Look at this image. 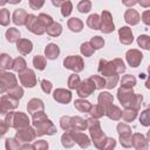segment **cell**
I'll return each mask as SVG.
<instances>
[{
    "label": "cell",
    "mask_w": 150,
    "mask_h": 150,
    "mask_svg": "<svg viewBox=\"0 0 150 150\" xmlns=\"http://www.w3.org/2000/svg\"><path fill=\"white\" fill-rule=\"evenodd\" d=\"M75 105H76L77 109H80V110H82V111L88 110V109L90 108V104H89L88 102H86V101H81V100L76 101V102H75Z\"/></svg>",
    "instance_id": "obj_34"
},
{
    "label": "cell",
    "mask_w": 150,
    "mask_h": 150,
    "mask_svg": "<svg viewBox=\"0 0 150 150\" xmlns=\"http://www.w3.org/2000/svg\"><path fill=\"white\" fill-rule=\"evenodd\" d=\"M91 7V2L90 1H81L79 5H77V9L81 12V13H87L89 12Z\"/></svg>",
    "instance_id": "obj_26"
},
{
    "label": "cell",
    "mask_w": 150,
    "mask_h": 150,
    "mask_svg": "<svg viewBox=\"0 0 150 150\" xmlns=\"http://www.w3.org/2000/svg\"><path fill=\"white\" fill-rule=\"evenodd\" d=\"M136 116V112L134 110H125L124 114H123V117L125 121H130V120H134Z\"/></svg>",
    "instance_id": "obj_38"
},
{
    "label": "cell",
    "mask_w": 150,
    "mask_h": 150,
    "mask_svg": "<svg viewBox=\"0 0 150 150\" xmlns=\"http://www.w3.org/2000/svg\"><path fill=\"white\" fill-rule=\"evenodd\" d=\"M33 63H34V66H35L38 69H43V68H45V66H46L45 59H43L42 56H40V55H38V56H35V57H34Z\"/></svg>",
    "instance_id": "obj_28"
},
{
    "label": "cell",
    "mask_w": 150,
    "mask_h": 150,
    "mask_svg": "<svg viewBox=\"0 0 150 150\" xmlns=\"http://www.w3.org/2000/svg\"><path fill=\"white\" fill-rule=\"evenodd\" d=\"M54 98H55L56 101L61 102V103H67V102L70 101L71 95H70L69 91H67V90H64V89H57V90H55V93H54Z\"/></svg>",
    "instance_id": "obj_7"
},
{
    "label": "cell",
    "mask_w": 150,
    "mask_h": 150,
    "mask_svg": "<svg viewBox=\"0 0 150 150\" xmlns=\"http://www.w3.org/2000/svg\"><path fill=\"white\" fill-rule=\"evenodd\" d=\"M43 1H34V0H30L29 1V6L33 8V9H39L40 7L43 6Z\"/></svg>",
    "instance_id": "obj_41"
},
{
    "label": "cell",
    "mask_w": 150,
    "mask_h": 150,
    "mask_svg": "<svg viewBox=\"0 0 150 150\" xmlns=\"http://www.w3.org/2000/svg\"><path fill=\"white\" fill-rule=\"evenodd\" d=\"M141 122L143 125H149L150 124V110H145L142 116H141Z\"/></svg>",
    "instance_id": "obj_35"
},
{
    "label": "cell",
    "mask_w": 150,
    "mask_h": 150,
    "mask_svg": "<svg viewBox=\"0 0 150 150\" xmlns=\"http://www.w3.org/2000/svg\"><path fill=\"white\" fill-rule=\"evenodd\" d=\"M81 52H82V54H84V56H90L94 53V48L91 47V45L89 42H86L81 46Z\"/></svg>",
    "instance_id": "obj_24"
},
{
    "label": "cell",
    "mask_w": 150,
    "mask_h": 150,
    "mask_svg": "<svg viewBox=\"0 0 150 150\" xmlns=\"http://www.w3.org/2000/svg\"><path fill=\"white\" fill-rule=\"evenodd\" d=\"M71 125L75 128V129H80V130H83V129H86V127H87V123H86V121H83L82 118H80V117H74V118H71Z\"/></svg>",
    "instance_id": "obj_21"
},
{
    "label": "cell",
    "mask_w": 150,
    "mask_h": 150,
    "mask_svg": "<svg viewBox=\"0 0 150 150\" xmlns=\"http://www.w3.org/2000/svg\"><path fill=\"white\" fill-rule=\"evenodd\" d=\"M94 84L95 83H93L90 79L87 80V81H84L83 83H81V86L79 87V90H77L79 91V95L80 96H83V97L90 95L93 93V90L96 89V86H94Z\"/></svg>",
    "instance_id": "obj_4"
},
{
    "label": "cell",
    "mask_w": 150,
    "mask_h": 150,
    "mask_svg": "<svg viewBox=\"0 0 150 150\" xmlns=\"http://www.w3.org/2000/svg\"><path fill=\"white\" fill-rule=\"evenodd\" d=\"M25 66H26V62L23 61V59H22V57H19V59H16V60L14 61L13 69L16 70V71H20V70H22V69L25 68Z\"/></svg>",
    "instance_id": "obj_29"
},
{
    "label": "cell",
    "mask_w": 150,
    "mask_h": 150,
    "mask_svg": "<svg viewBox=\"0 0 150 150\" xmlns=\"http://www.w3.org/2000/svg\"><path fill=\"white\" fill-rule=\"evenodd\" d=\"M118 33H120L121 42L128 45V43H130L132 41V33H131V30H130L129 27H122Z\"/></svg>",
    "instance_id": "obj_8"
},
{
    "label": "cell",
    "mask_w": 150,
    "mask_h": 150,
    "mask_svg": "<svg viewBox=\"0 0 150 150\" xmlns=\"http://www.w3.org/2000/svg\"><path fill=\"white\" fill-rule=\"evenodd\" d=\"M64 67L69 68V69H73L75 71H80L83 69V63H82V60L81 57L79 56H69L64 60Z\"/></svg>",
    "instance_id": "obj_2"
},
{
    "label": "cell",
    "mask_w": 150,
    "mask_h": 150,
    "mask_svg": "<svg viewBox=\"0 0 150 150\" xmlns=\"http://www.w3.org/2000/svg\"><path fill=\"white\" fill-rule=\"evenodd\" d=\"M27 13L23 9H16L13 14V21L15 25H23L26 23V19H27Z\"/></svg>",
    "instance_id": "obj_9"
},
{
    "label": "cell",
    "mask_w": 150,
    "mask_h": 150,
    "mask_svg": "<svg viewBox=\"0 0 150 150\" xmlns=\"http://www.w3.org/2000/svg\"><path fill=\"white\" fill-rule=\"evenodd\" d=\"M71 118H69V117H62L61 118V127L63 128V129H66V130H69L70 129V127H71Z\"/></svg>",
    "instance_id": "obj_36"
},
{
    "label": "cell",
    "mask_w": 150,
    "mask_h": 150,
    "mask_svg": "<svg viewBox=\"0 0 150 150\" xmlns=\"http://www.w3.org/2000/svg\"><path fill=\"white\" fill-rule=\"evenodd\" d=\"M149 73H150V67H149ZM146 87H148V88H150V80L146 82Z\"/></svg>",
    "instance_id": "obj_45"
},
{
    "label": "cell",
    "mask_w": 150,
    "mask_h": 150,
    "mask_svg": "<svg viewBox=\"0 0 150 150\" xmlns=\"http://www.w3.org/2000/svg\"><path fill=\"white\" fill-rule=\"evenodd\" d=\"M38 108H40V109H42V110H43L42 101L36 100V98H33V100L28 103V110H29L33 115H35V112H36V109H38Z\"/></svg>",
    "instance_id": "obj_18"
},
{
    "label": "cell",
    "mask_w": 150,
    "mask_h": 150,
    "mask_svg": "<svg viewBox=\"0 0 150 150\" xmlns=\"http://www.w3.org/2000/svg\"><path fill=\"white\" fill-rule=\"evenodd\" d=\"M59 53H60V50H59V47L56 46V45H54V43H50L47 48H46V56L48 57V59H56L57 57V55H59Z\"/></svg>",
    "instance_id": "obj_14"
},
{
    "label": "cell",
    "mask_w": 150,
    "mask_h": 150,
    "mask_svg": "<svg viewBox=\"0 0 150 150\" xmlns=\"http://www.w3.org/2000/svg\"><path fill=\"white\" fill-rule=\"evenodd\" d=\"M138 43L145 49H150V38L146 35H141L138 38Z\"/></svg>",
    "instance_id": "obj_25"
},
{
    "label": "cell",
    "mask_w": 150,
    "mask_h": 150,
    "mask_svg": "<svg viewBox=\"0 0 150 150\" xmlns=\"http://www.w3.org/2000/svg\"><path fill=\"white\" fill-rule=\"evenodd\" d=\"M91 81L96 82V83H95V84H96V88H102V87L107 86V84H105V81H104L103 79L98 77V76H93V77H91Z\"/></svg>",
    "instance_id": "obj_37"
},
{
    "label": "cell",
    "mask_w": 150,
    "mask_h": 150,
    "mask_svg": "<svg viewBox=\"0 0 150 150\" xmlns=\"http://www.w3.org/2000/svg\"><path fill=\"white\" fill-rule=\"evenodd\" d=\"M101 29L104 33H110L114 30V23H112V19L109 12L104 11L102 13V20H101Z\"/></svg>",
    "instance_id": "obj_3"
},
{
    "label": "cell",
    "mask_w": 150,
    "mask_h": 150,
    "mask_svg": "<svg viewBox=\"0 0 150 150\" xmlns=\"http://www.w3.org/2000/svg\"><path fill=\"white\" fill-rule=\"evenodd\" d=\"M71 12V2L70 1H63L61 5V13L63 16H68Z\"/></svg>",
    "instance_id": "obj_23"
},
{
    "label": "cell",
    "mask_w": 150,
    "mask_h": 150,
    "mask_svg": "<svg viewBox=\"0 0 150 150\" xmlns=\"http://www.w3.org/2000/svg\"><path fill=\"white\" fill-rule=\"evenodd\" d=\"M142 20H143L144 23L150 25V11H145V12L143 13V15H142Z\"/></svg>",
    "instance_id": "obj_43"
},
{
    "label": "cell",
    "mask_w": 150,
    "mask_h": 150,
    "mask_svg": "<svg viewBox=\"0 0 150 150\" xmlns=\"http://www.w3.org/2000/svg\"><path fill=\"white\" fill-rule=\"evenodd\" d=\"M26 26H27V28H28L30 32H33V33H35V34H42V33L45 32V27H42V25L40 23L39 19H38L36 16L32 15V14L27 15Z\"/></svg>",
    "instance_id": "obj_1"
},
{
    "label": "cell",
    "mask_w": 150,
    "mask_h": 150,
    "mask_svg": "<svg viewBox=\"0 0 150 150\" xmlns=\"http://www.w3.org/2000/svg\"><path fill=\"white\" fill-rule=\"evenodd\" d=\"M124 18H125V21H127L128 23H131V25H136V23L139 21V15H138V13H137L135 9H131V8L125 12Z\"/></svg>",
    "instance_id": "obj_10"
},
{
    "label": "cell",
    "mask_w": 150,
    "mask_h": 150,
    "mask_svg": "<svg viewBox=\"0 0 150 150\" xmlns=\"http://www.w3.org/2000/svg\"><path fill=\"white\" fill-rule=\"evenodd\" d=\"M134 145L136 146L137 150H146V148H148L145 138L139 134H136L134 136Z\"/></svg>",
    "instance_id": "obj_12"
},
{
    "label": "cell",
    "mask_w": 150,
    "mask_h": 150,
    "mask_svg": "<svg viewBox=\"0 0 150 150\" xmlns=\"http://www.w3.org/2000/svg\"><path fill=\"white\" fill-rule=\"evenodd\" d=\"M6 148L7 150H19V143L13 138H8L6 141Z\"/></svg>",
    "instance_id": "obj_31"
},
{
    "label": "cell",
    "mask_w": 150,
    "mask_h": 150,
    "mask_svg": "<svg viewBox=\"0 0 150 150\" xmlns=\"http://www.w3.org/2000/svg\"><path fill=\"white\" fill-rule=\"evenodd\" d=\"M0 20H1V23L4 26H6L8 23V21H9V13H8L7 9H1V12H0Z\"/></svg>",
    "instance_id": "obj_33"
},
{
    "label": "cell",
    "mask_w": 150,
    "mask_h": 150,
    "mask_svg": "<svg viewBox=\"0 0 150 150\" xmlns=\"http://www.w3.org/2000/svg\"><path fill=\"white\" fill-rule=\"evenodd\" d=\"M139 5H141V6H144V7H146V6H150V1H146V2H143V1H141V2H139Z\"/></svg>",
    "instance_id": "obj_44"
},
{
    "label": "cell",
    "mask_w": 150,
    "mask_h": 150,
    "mask_svg": "<svg viewBox=\"0 0 150 150\" xmlns=\"http://www.w3.org/2000/svg\"><path fill=\"white\" fill-rule=\"evenodd\" d=\"M16 137H18L19 139H21V141L29 142L30 139H33V138L35 137V134H34L33 129L27 128V129H26V130H23V131H19V132L16 134Z\"/></svg>",
    "instance_id": "obj_11"
},
{
    "label": "cell",
    "mask_w": 150,
    "mask_h": 150,
    "mask_svg": "<svg viewBox=\"0 0 150 150\" xmlns=\"http://www.w3.org/2000/svg\"><path fill=\"white\" fill-rule=\"evenodd\" d=\"M82 26H83L82 21H81L80 19H77V18H73V19H70V20L68 21V27H69L73 32H80V30L82 29Z\"/></svg>",
    "instance_id": "obj_16"
},
{
    "label": "cell",
    "mask_w": 150,
    "mask_h": 150,
    "mask_svg": "<svg viewBox=\"0 0 150 150\" xmlns=\"http://www.w3.org/2000/svg\"><path fill=\"white\" fill-rule=\"evenodd\" d=\"M90 45L93 46L94 49H98V48H101V47L104 45V41H103L102 38H100V36H95V38L91 39Z\"/></svg>",
    "instance_id": "obj_27"
},
{
    "label": "cell",
    "mask_w": 150,
    "mask_h": 150,
    "mask_svg": "<svg viewBox=\"0 0 150 150\" xmlns=\"http://www.w3.org/2000/svg\"><path fill=\"white\" fill-rule=\"evenodd\" d=\"M47 33L50 34L52 36H56L61 34V25L60 23H52L47 28Z\"/></svg>",
    "instance_id": "obj_19"
},
{
    "label": "cell",
    "mask_w": 150,
    "mask_h": 150,
    "mask_svg": "<svg viewBox=\"0 0 150 150\" xmlns=\"http://www.w3.org/2000/svg\"><path fill=\"white\" fill-rule=\"evenodd\" d=\"M1 59H2V60H1V64H2V68H4V69L11 66V57H9L8 55L4 54Z\"/></svg>",
    "instance_id": "obj_39"
},
{
    "label": "cell",
    "mask_w": 150,
    "mask_h": 150,
    "mask_svg": "<svg viewBox=\"0 0 150 150\" xmlns=\"http://www.w3.org/2000/svg\"><path fill=\"white\" fill-rule=\"evenodd\" d=\"M87 23H88V26H89L90 28H93V29H98V28H101V21H100V18H98L97 14H91V15L88 18V20H87Z\"/></svg>",
    "instance_id": "obj_15"
},
{
    "label": "cell",
    "mask_w": 150,
    "mask_h": 150,
    "mask_svg": "<svg viewBox=\"0 0 150 150\" xmlns=\"http://www.w3.org/2000/svg\"><path fill=\"white\" fill-rule=\"evenodd\" d=\"M74 142L79 143L82 148H87V146H89V144H90L88 137H87L86 135H83V134H75V135H74Z\"/></svg>",
    "instance_id": "obj_17"
},
{
    "label": "cell",
    "mask_w": 150,
    "mask_h": 150,
    "mask_svg": "<svg viewBox=\"0 0 150 150\" xmlns=\"http://www.w3.org/2000/svg\"><path fill=\"white\" fill-rule=\"evenodd\" d=\"M39 21H40V23L42 25V27H49V25H52L53 23V20H52V18L49 16V15H46V14H40L39 15Z\"/></svg>",
    "instance_id": "obj_22"
},
{
    "label": "cell",
    "mask_w": 150,
    "mask_h": 150,
    "mask_svg": "<svg viewBox=\"0 0 150 150\" xmlns=\"http://www.w3.org/2000/svg\"><path fill=\"white\" fill-rule=\"evenodd\" d=\"M68 84H69V88H71V89H74V88H77L79 87V84H80V79H79V76L77 75H71L70 77H69V81H68Z\"/></svg>",
    "instance_id": "obj_30"
},
{
    "label": "cell",
    "mask_w": 150,
    "mask_h": 150,
    "mask_svg": "<svg viewBox=\"0 0 150 150\" xmlns=\"http://www.w3.org/2000/svg\"><path fill=\"white\" fill-rule=\"evenodd\" d=\"M41 83H42V89H43V91L49 93L50 89H52V84H50V82H48V81H46V80H42Z\"/></svg>",
    "instance_id": "obj_42"
},
{
    "label": "cell",
    "mask_w": 150,
    "mask_h": 150,
    "mask_svg": "<svg viewBox=\"0 0 150 150\" xmlns=\"http://www.w3.org/2000/svg\"><path fill=\"white\" fill-rule=\"evenodd\" d=\"M127 60L129 62V64H131L132 67H137L138 63L142 60V54L138 50H129L127 53Z\"/></svg>",
    "instance_id": "obj_6"
},
{
    "label": "cell",
    "mask_w": 150,
    "mask_h": 150,
    "mask_svg": "<svg viewBox=\"0 0 150 150\" xmlns=\"http://www.w3.org/2000/svg\"><path fill=\"white\" fill-rule=\"evenodd\" d=\"M6 36H7V40H8V41L14 42V41H16V40L19 39L20 33H19V30L15 29V28H9V29L7 30V33H6Z\"/></svg>",
    "instance_id": "obj_20"
},
{
    "label": "cell",
    "mask_w": 150,
    "mask_h": 150,
    "mask_svg": "<svg viewBox=\"0 0 150 150\" xmlns=\"http://www.w3.org/2000/svg\"><path fill=\"white\" fill-rule=\"evenodd\" d=\"M34 146H35L36 150H47L48 144H47L45 141H38V142L34 144Z\"/></svg>",
    "instance_id": "obj_40"
},
{
    "label": "cell",
    "mask_w": 150,
    "mask_h": 150,
    "mask_svg": "<svg viewBox=\"0 0 150 150\" xmlns=\"http://www.w3.org/2000/svg\"><path fill=\"white\" fill-rule=\"evenodd\" d=\"M122 84H123V87H128V88L132 87L135 84V79L131 75H127L122 79Z\"/></svg>",
    "instance_id": "obj_32"
},
{
    "label": "cell",
    "mask_w": 150,
    "mask_h": 150,
    "mask_svg": "<svg viewBox=\"0 0 150 150\" xmlns=\"http://www.w3.org/2000/svg\"><path fill=\"white\" fill-rule=\"evenodd\" d=\"M20 81L22 82L23 86L26 87H33L35 84V76H34V73L29 69H27L25 73H21L20 74Z\"/></svg>",
    "instance_id": "obj_5"
},
{
    "label": "cell",
    "mask_w": 150,
    "mask_h": 150,
    "mask_svg": "<svg viewBox=\"0 0 150 150\" xmlns=\"http://www.w3.org/2000/svg\"><path fill=\"white\" fill-rule=\"evenodd\" d=\"M18 49L22 54H28L32 50V42L28 40H19L18 41Z\"/></svg>",
    "instance_id": "obj_13"
}]
</instances>
